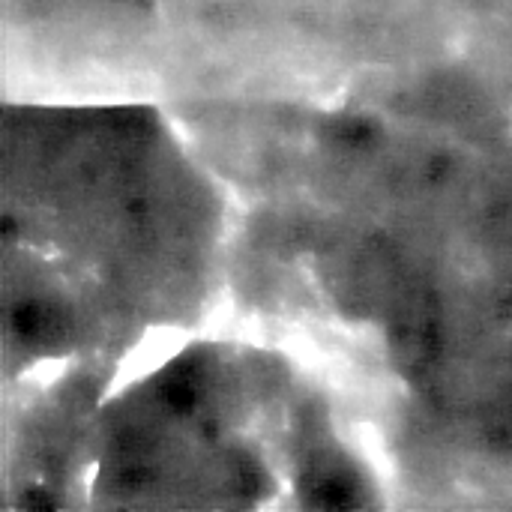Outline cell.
I'll list each match as a JSON object with an SVG mask.
<instances>
[{"label":"cell","instance_id":"6da1fadb","mask_svg":"<svg viewBox=\"0 0 512 512\" xmlns=\"http://www.w3.org/2000/svg\"><path fill=\"white\" fill-rule=\"evenodd\" d=\"M165 402H168L171 408H177V411L192 408V405H195V387H192V381H189V378L171 381V384L165 387Z\"/></svg>","mask_w":512,"mask_h":512},{"label":"cell","instance_id":"7a4b0ae2","mask_svg":"<svg viewBox=\"0 0 512 512\" xmlns=\"http://www.w3.org/2000/svg\"><path fill=\"white\" fill-rule=\"evenodd\" d=\"M339 135H342V138H348L351 144H360V141H366V138L372 135V129H369L366 123L354 120V123H345V126L339 129Z\"/></svg>","mask_w":512,"mask_h":512}]
</instances>
